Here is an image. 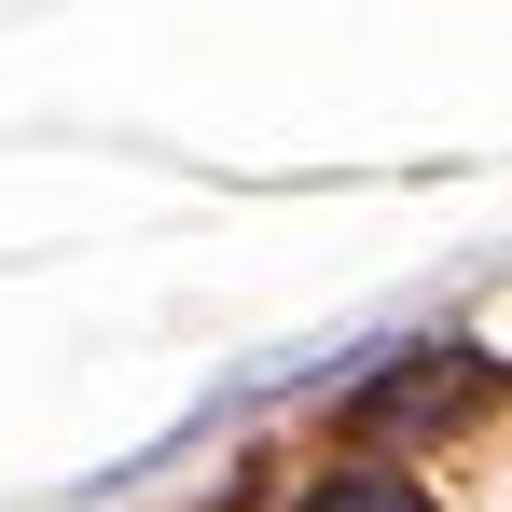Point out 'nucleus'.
<instances>
[{
    "instance_id": "f257e3e1",
    "label": "nucleus",
    "mask_w": 512,
    "mask_h": 512,
    "mask_svg": "<svg viewBox=\"0 0 512 512\" xmlns=\"http://www.w3.org/2000/svg\"><path fill=\"white\" fill-rule=\"evenodd\" d=\"M291 512H443L429 485H402V471H333V485H305Z\"/></svg>"
}]
</instances>
